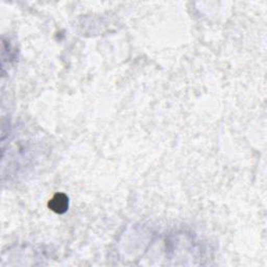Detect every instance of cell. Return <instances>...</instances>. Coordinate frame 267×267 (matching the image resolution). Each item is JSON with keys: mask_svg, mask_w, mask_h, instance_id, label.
<instances>
[{"mask_svg": "<svg viewBox=\"0 0 267 267\" xmlns=\"http://www.w3.org/2000/svg\"><path fill=\"white\" fill-rule=\"evenodd\" d=\"M48 206L51 211L58 213V214H63L68 210L69 207V201L68 197L63 194V193H57L49 201Z\"/></svg>", "mask_w": 267, "mask_h": 267, "instance_id": "1", "label": "cell"}]
</instances>
